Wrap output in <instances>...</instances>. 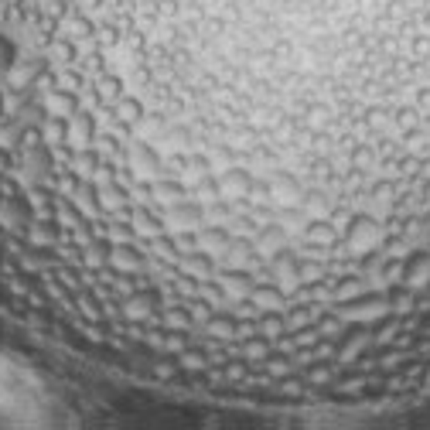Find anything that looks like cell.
Segmentation results:
<instances>
[{"instance_id": "obj_1", "label": "cell", "mask_w": 430, "mask_h": 430, "mask_svg": "<svg viewBox=\"0 0 430 430\" xmlns=\"http://www.w3.org/2000/svg\"><path fill=\"white\" fill-rule=\"evenodd\" d=\"M403 287L410 294H424L430 287V253L427 249H413L403 260Z\"/></svg>"}]
</instances>
